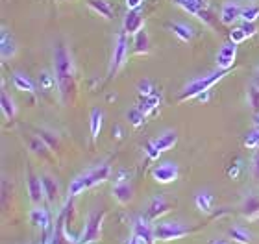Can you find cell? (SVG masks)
Instances as JSON below:
<instances>
[{"label":"cell","mask_w":259,"mask_h":244,"mask_svg":"<svg viewBox=\"0 0 259 244\" xmlns=\"http://www.w3.org/2000/svg\"><path fill=\"white\" fill-rule=\"evenodd\" d=\"M54 76L61 96L67 102L74 89V63H72V56L67 50V46L61 43L56 44L54 48Z\"/></svg>","instance_id":"obj_1"},{"label":"cell","mask_w":259,"mask_h":244,"mask_svg":"<svg viewBox=\"0 0 259 244\" xmlns=\"http://www.w3.org/2000/svg\"><path fill=\"white\" fill-rule=\"evenodd\" d=\"M111 176V167L108 163H98L95 167H91L89 170H85L83 174L76 176L69 185V194L70 196H78L81 194L83 190L91 189L95 185L104 183L106 179Z\"/></svg>","instance_id":"obj_2"},{"label":"cell","mask_w":259,"mask_h":244,"mask_svg":"<svg viewBox=\"0 0 259 244\" xmlns=\"http://www.w3.org/2000/svg\"><path fill=\"white\" fill-rule=\"evenodd\" d=\"M228 74H230V71L219 69V71L209 72L207 76L196 78V80L189 81V85H185V89H184V92H182L180 100H182V102H185V100H191V98L200 96L202 92H207L211 87L217 85V83H219V81H221L224 76H228Z\"/></svg>","instance_id":"obj_3"},{"label":"cell","mask_w":259,"mask_h":244,"mask_svg":"<svg viewBox=\"0 0 259 244\" xmlns=\"http://www.w3.org/2000/svg\"><path fill=\"white\" fill-rule=\"evenodd\" d=\"M104 217H106V213H104V211L91 213V215L87 217L85 228H83L81 235L78 237L80 244H95V242H98V240H100V237H102Z\"/></svg>","instance_id":"obj_4"},{"label":"cell","mask_w":259,"mask_h":244,"mask_svg":"<svg viewBox=\"0 0 259 244\" xmlns=\"http://www.w3.org/2000/svg\"><path fill=\"white\" fill-rule=\"evenodd\" d=\"M154 233L157 240L168 242V240H178L184 239L191 233L189 228H185L182 222H159L154 226Z\"/></svg>","instance_id":"obj_5"},{"label":"cell","mask_w":259,"mask_h":244,"mask_svg":"<svg viewBox=\"0 0 259 244\" xmlns=\"http://www.w3.org/2000/svg\"><path fill=\"white\" fill-rule=\"evenodd\" d=\"M174 2L184 11H187V13L194 15L196 19H200L204 24L213 26V13H211L209 6H207L205 0H174Z\"/></svg>","instance_id":"obj_6"},{"label":"cell","mask_w":259,"mask_h":244,"mask_svg":"<svg viewBox=\"0 0 259 244\" xmlns=\"http://www.w3.org/2000/svg\"><path fill=\"white\" fill-rule=\"evenodd\" d=\"M126 58H128V33L119 32V35L115 39L113 58H111V67H109V74L111 76L120 71V67L126 63Z\"/></svg>","instance_id":"obj_7"},{"label":"cell","mask_w":259,"mask_h":244,"mask_svg":"<svg viewBox=\"0 0 259 244\" xmlns=\"http://www.w3.org/2000/svg\"><path fill=\"white\" fill-rule=\"evenodd\" d=\"M178 176H180L178 165H174V163H163V165H157L152 170V178L156 179L157 183H163V185L176 181Z\"/></svg>","instance_id":"obj_8"},{"label":"cell","mask_w":259,"mask_h":244,"mask_svg":"<svg viewBox=\"0 0 259 244\" xmlns=\"http://www.w3.org/2000/svg\"><path fill=\"white\" fill-rule=\"evenodd\" d=\"M235 58H237V44L235 43H224L217 54V67L219 69H224V71H230L232 65L235 63Z\"/></svg>","instance_id":"obj_9"},{"label":"cell","mask_w":259,"mask_h":244,"mask_svg":"<svg viewBox=\"0 0 259 244\" xmlns=\"http://www.w3.org/2000/svg\"><path fill=\"white\" fill-rule=\"evenodd\" d=\"M141 30H145V19L141 15V11L128 10V13L124 15V21H122V32H126L128 35H135Z\"/></svg>","instance_id":"obj_10"},{"label":"cell","mask_w":259,"mask_h":244,"mask_svg":"<svg viewBox=\"0 0 259 244\" xmlns=\"http://www.w3.org/2000/svg\"><path fill=\"white\" fill-rule=\"evenodd\" d=\"M130 176L122 170V172L119 174V179H117V183H115L113 187V196L115 200L119 202V204H128L130 200H132V185H130Z\"/></svg>","instance_id":"obj_11"},{"label":"cell","mask_w":259,"mask_h":244,"mask_svg":"<svg viewBox=\"0 0 259 244\" xmlns=\"http://www.w3.org/2000/svg\"><path fill=\"white\" fill-rule=\"evenodd\" d=\"M134 235H137L141 242H146V244H152L154 239H156L154 228H152V224L148 222V218H145V217H139L137 220H135Z\"/></svg>","instance_id":"obj_12"},{"label":"cell","mask_w":259,"mask_h":244,"mask_svg":"<svg viewBox=\"0 0 259 244\" xmlns=\"http://www.w3.org/2000/svg\"><path fill=\"white\" fill-rule=\"evenodd\" d=\"M52 244H80L78 237H72V235H69V231H67V224H65V211L61 213V217L58 218Z\"/></svg>","instance_id":"obj_13"},{"label":"cell","mask_w":259,"mask_h":244,"mask_svg":"<svg viewBox=\"0 0 259 244\" xmlns=\"http://www.w3.org/2000/svg\"><path fill=\"white\" fill-rule=\"evenodd\" d=\"M28 194H30V200H32L33 204H41V202L47 198L43 178H37V176L30 174V178H28Z\"/></svg>","instance_id":"obj_14"},{"label":"cell","mask_w":259,"mask_h":244,"mask_svg":"<svg viewBox=\"0 0 259 244\" xmlns=\"http://www.w3.org/2000/svg\"><path fill=\"white\" fill-rule=\"evenodd\" d=\"M15 52H17L15 39L11 37L10 32L6 28H2V32H0V54H2L4 60H11L15 56Z\"/></svg>","instance_id":"obj_15"},{"label":"cell","mask_w":259,"mask_h":244,"mask_svg":"<svg viewBox=\"0 0 259 244\" xmlns=\"http://www.w3.org/2000/svg\"><path fill=\"white\" fill-rule=\"evenodd\" d=\"M168 211H170V204H168L163 196H156V198H152L146 215H148L150 220H157L161 215H165V213H168Z\"/></svg>","instance_id":"obj_16"},{"label":"cell","mask_w":259,"mask_h":244,"mask_svg":"<svg viewBox=\"0 0 259 244\" xmlns=\"http://www.w3.org/2000/svg\"><path fill=\"white\" fill-rule=\"evenodd\" d=\"M241 13H243V8L237 2H226V4L222 6V11H221L222 24H233L237 19H241Z\"/></svg>","instance_id":"obj_17"},{"label":"cell","mask_w":259,"mask_h":244,"mask_svg":"<svg viewBox=\"0 0 259 244\" xmlns=\"http://www.w3.org/2000/svg\"><path fill=\"white\" fill-rule=\"evenodd\" d=\"M30 220H32L35 228L43 229V231H47L50 228V213L45 207H33L30 211Z\"/></svg>","instance_id":"obj_18"},{"label":"cell","mask_w":259,"mask_h":244,"mask_svg":"<svg viewBox=\"0 0 259 244\" xmlns=\"http://www.w3.org/2000/svg\"><path fill=\"white\" fill-rule=\"evenodd\" d=\"M178 142V133L176 131H163L161 135L157 137V139H154V144L157 147V150L159 152H168L170 148H174V144Z\"/></svg>","instance_id":"obj_19"},{"label":"cell","mask_w":259,"mask_h":244,"mask_svg":"<svg viewBox=\"0 0 259 244\" xmlns=\"http://www.w3.org/2000/svg\"><path fill=\"white\" fill-rule=\"evenodd\" d=\"M87 6H89L95 13L104 17V19H108V21L113 19V8H111L109 2H106V0H87Z\"/></svg>","instance_id":"obj_20"},{"label":"cell","mask_w":259,"mask_h":244,"mask_svg":"<svg viewBox=\"0 0 259 244\" xmlns=\"http://www.w3.org/2000/svg\"><path fill=\"white\" fill-rule=\"evenodd\" d=\"M150 52V39H148V33L145 30H141L139 33H135V41H134V54L137 56H145Z\"/></svg>","instance_id":"obj_21"},{"label":"cell","mask_w":259,"mask_h":244,"mask_svg":"<svg viewBox=\"0 0 259 244\" xmlns=\"http://www.w3.org/2000/svg\"><path fill=\"white\" fill-rule=\"evenodd\" d=\"M102 122H104V113L100 111V109H93V111H91V120H89L93 142H97L98 135H100V130H102Z\"/></svg>","instance_id":"obj_22"},{"label":"cell","mask_w":259,"mask_h":244,"mask_svg":"<svg viewBox=\"0 0 259 244\" xmlns=\"http://www.w3.org/2000/svg\"><path fill=\"white\" fill-rule=\"evenodd\" d=\"M43 185H45V194L50 204H54L58 194H60V185L52 176H43Z\"/></svg>","instance_id":"obj_23"},{"label":"cell","mask_w":259,"mask_h":244,"mask_svg":"<svg viewBox=\"0 0 259 244\" xmlns=\"http://www.w3.org/2000/svg\"><path fill=\"white\" fill-rule=\"evenodd\" d=\"M0 104H2V113H4L6 119L13 120L17 115V106L15 102H13V98H10V94L6 91H2V94H0Z\"/></svg>","instance_id":"obj_24"},{"label":"cell","mask_w":259,"mask_h":244,"mask_svg":"<svg viewBox=\"0 0 259 244\" xmlns=\"http://www.w3.org/2000/svg\"><path fill=\"white\" fill-rule=\"evenodd\" d=\"M11 80H13V85H15L19 91H26V92H33V91H35V83H33V81L30 80L28 76L21 74V72H15Z\"/></svg>","instance_id":"obj_25"},{"label":"cell","mask_w":259,"mask_h":244,"mask_svg":"<svg viewBox=\"0 0 259 244\" xmlns=\"http://www.w3.org/2000/svg\"><path fill=\"white\" fill-rule=\"evenodd\" d=\"M194 206L202 213H209L213 207V194L211 192H198L194 198Z\"/></svg>","instance_id":"obj_26"},{"label":"cell","mask_w":259,"mask_h":244,"mask_svg":"<svg viewBox=\"0 0 259 244\" xmlns=\"http://www.w3.org/2000/svg\"><path fill=\"white\" fill-rule=\"evenodd\" d=\"M157 106H159V96H157V94H150V96H143V100H141V104L137 108L145 115H148V113H152Z\"/></svg>","instance_id":"obj_27"},{"label":"cell","mask_w":259,"mask_h":244,"mask_svg":"<svg viewBox=\"0 0 259 244\" xmlns=\"http://www.w3.org/2000/svg\"><path fill=\"white\" fill-rule=\"evenodd\" d=\"M172 32L174 35L180 39V41H191L193 39V30H191V26H187V24H180V22H176V24H172Z\"/></svg>","instance_id":"obj_28"},{"label":"cell","mask_w":259,"mask_h":244,"mask_svg":"<svg viewBox=\"0 0 259 244\" xmlns=\"http://www.w3.org/2000/svg\"><path fill=\"white\" fill-rule=\"evenodd\" d=\"M230 237L239 244L252 242V235H250V231H246V229H243V228H232L230 229Z\"/></svg>","instance_id":"obj_29"},{"label":"cell","mask_w":259,"mask_h":244,"mask_svg":"<svg viewBox=\"0 0 259 244\" xmlns=\"http://www.w3.org/2000/svg\"><path fill=\"white\" fill-rule=\"evenodd\" d=\"M37 137H39V139H41V141H43L49 148H56V147H58V137H56L54 131H50V130H45V128H41V130L37 131Z\"/></svg>","instance_id":"obj_30"},{"label":"cell","mask_w":259,"mask_h":244,"mask_svg":"<svg viewBox=\"0 0 259 244\" xmlns=\"http://www.w3.org/2000/svg\"><path fill=\"white\" fill-rule=\"evenodd\" d=\"M248 106L254 113H259V87L255 83L248 87Z\"/></svg>","instance_id":"obj_31"},{"label":"cell","mask_w":259,"mask_h":244,"mask_svg":"<svg viewBox=\"0 0 259 244\" xmlns=\"http://www.w3.org/2000/svg\"><path fill=\"white\" fill-rule=\"evenodd\" d=\"M126 117H128V120L132 122V126L139 128V126L143 124V122H145V117H146V115L143 113V111H141L139 108H132L128 111V113H126Z\"/></svg>","instance_id":"obj_32"},{"label":"cell","mask_w":259,"mask_h":244,"mask_svg":"<svg viewBox=\"0 0 259 244\" xmlns=\"http://www.w3.org/2000/svg\"><path fill=\"white\" fill-rule=\"evenodd\" d=\"M54 85H58L56 83V76H50V72L47 71L39 74V87H41V91H50Z\"/></svg>","instance_id":"obj_33"},{"label":"cell","mask_w":259,"mask_h":244,"mask_svg":"<svg viewBox=\"0 0 259 244\" xmlns=\"http://www.w3.org/2000/svg\"><path fill=\"white\" fill-rule=\"evenodd\" d=\"M257 211H259V196L250 194L248 200H246V204H244V215H248V217H254Z\"/></svg>","instance_id":"obj_34"},{"label":"cell","mask_w":259,"mask_h":244,"mask_svg":"<svg viewBox=\"0 0 259 244\" xmlns=\"http://www.w3.org/2000/svg\"><path fill=\"white\" fill-rule=\"evenodd\" d=\"M243 142H244V147L250 148V150H255V148H259V128L248 131V133L244 135Z\"/></svg>","instance_id":"obj_35"},{"label":"cell","mask_w":259,"mask_h":244,"mask_svg":"<svg viewBox=\"0 0 259 244\" xmlns=\"http://www.w3.org/2000/svg\"><path fill=\"white\" fill-rule=\"evenodd\" d=\"M259 17V6H248V8H244L243 13H241V19L246 22H255Z\"/></svg>","instance_id":"obj_36"},{"label":"cell","mask_w":259,"mask_h":244,"mask_svg":"<svg viewBox=\"0 0 259 244\" xmlns=\"http://www.w3.org/2000/svg\"><path fill=\"white\" fill-rule=\"evenodd\" d=\"M246 37H248V35L244 33V30L241 26L233 28L232 32H230V41H232V43H235V44H241L243 41H246Z\"/></svg>","instance_id":"obj_37"},{"label":"cell","mask_w":259,"mask_h":244,"mask_svg":"<svg viewBox=\"0 0 259 244\" xmlns=\"http://www.w3.org/2000/svg\"><path fill=\"white\" fill-rule=\"evenodd\" d=\"M137 91H139L141 96H150V94H154V85H152L150 80H141L139 83H137Z\"/></svg>","instance_id":"obj_38"},{"label":"cell","mask_w":259,"mask_h":244,"mask_svg":"<svg viewBox=\"0 0 259 244\" xmlns=\"http://www.w3.org/2000/svg\"><path fill=\"white\" fill-rule=\"evenodd\" d=\"M145 152H146V156H148V158L152 159V161H154V159H157L159 158V150H157V147L156 144H154V141H150V142H146V147H145Z\"/></svg>","instance_id":"obj_39"},{"label":"cell","mask_w":259,"mask_h":244,"mask_svg":"<svg viewBox=\"0 0 259 244\" xmlns=\"http://www.w3.org/2000/svg\"><path fill=\"white\" fill-rule=\"evenodd\" d=\"M241 28H243L244 33H246L248 37H252V35H255V33H257V26H255V22H246V21H243Z\"/></svg>","instance_id":"obj_40"},{"label":"cell","mask_w":259,"mask_h":244,"mask_svg":"<svg viewBox=\"0 0 259 244\" xmlns=\"http://www.w3.org/2000/svg\"><path fill=\"white\" fill-rule=\"evenodd\" d=\"M252 174H254V178L259 181V152L254 156V161H252Z\"/></svg>","instance_id":"obj_41"},{"label":"cell","mask_w":259,"mask_h":244,"mask_svg":"<svg viewBox=\"0 0 259 244\" xmlns=\"http://www.w3.org/2000/svg\"><path fill=\"white\" fill-rule=\"evenodd\" d=\"M141 4H143V0H126V6H128V10H139Z\"/></svg>","instance_id":"obj_42"},{"label":"cell","mask_w":259,"mask_h":244,"mask_svg":"<svg viewBox=\"0 0 259 244\" xmlns=\"http://www.w3.org/2000/svg\"><path fill=\"white\" fill-rule=\"evenodd\" d=\"M228 176H230V178H237L239 176V165H233V167H230L228 168Z\"/></svg>","instance_id":"obj_43"},{"label":"cell","mask_w":259,"mask_h":244,"mask_svg":"<svg viewBox=\"0 0 259 244\" xmlns=\"http://www.w3.org/2000/svg\"><path fill=\"white\" fill-rule=\"evenodd\" d=\"M128 244H141L139 237H137V235H132V237H130V240H128Z\"/></svg>","instance_id":"obj_44"},{"label":"cell","mask_w":259,"mask_h":244,"mask_svg":"<svg viewBox=\"0 0 259 244\" xmlns=\"http://www.w3.org/2000/svg\"><path fill=\"white\" fill-rule=\"evenodd\" d=\"M113 137H117V139H120V137H122V135H120V128H119V126H113Z\"/></svg>","instance_id":"obj_45"},{"label":"cell","mask_w":259,"mask_h":244,"mask_svg":"<svg viewBox=\"0 0 259 244\" xmlns=\"http://www.w3.org/2000/svg\"><path fill=\"white\" fill-rule=\"evenodd\" d=\"M254 122H255V126L259 128V113H255V115H254Z\"/></svg>","instance_id":"obj_46"},{"label":"cell","mask_w":259,"mask_h":244,"mask_svg":"<svg viewBox=\"0 0 259 244\" xmlns=\"http://www.w3.org/2000/svg\"><path fill=\"white\" fill-rule=\"evenodd\" d=\"M211 244H228V242H226V240H213Z\"/></svg>","instance_id":"obj_47"},{"label":"cell","mask_w":259,"mask_h":244,"mask_svg":"<svg viewBox=\"0 0 259 244\" xmlns=\"http://www.w3.org/2000/svg\"><path fill=\"white\" fill-rule=\"evenodd\" d=\"M254 83H255V85L259 87V74H257V78H255V81H254Z\"/></svg>","instance_id":"obj_48"}]
</instances>
